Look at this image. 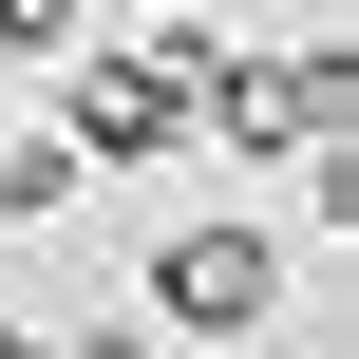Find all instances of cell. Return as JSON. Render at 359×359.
Segmentation results:
<instances>
[{
	"instance_id": "obj_8",
	"label": "cell",
	"mask_w": 359,
	"mask_h": 359,
	"mask_svg": "<svg viewBox=\"0 0 359 359\" xmlns=\"http://www.w3.org/2000/svg\"><path fill=\"white\" fill-rule=\"evenodd\" d=\"M151 19H170V0H151Z\"/></svg>"
},
{
	"instance_id": "obj_2",
	"label": "cell",
	"mask_w": 359,
	"mask_h": 359,
	"mask_svg": "<svg viewBox=\"0 0 359 359\" xmlns=\"http://www.w3.org/2000/svg\"><path fill=\"white\" fill-rule=\"evenodd\" d=\"M189 76H208V19H189V0H170V38H133V57H57L76 170H170V151H189Z\"/></svg>"
},
{
	"instance_id": "obj_5",
	"label": "cell",
	"mask_w": 359,
	"mask_h": 359,
	"mask_svg": "<svg viewBox=\"0 0 359 359\" xmlns=\"http://www.w3.org/2000/svg\"><path fill=\"white\" fill-rule=\"evenodd\" d=\"M76 38H95L76 0H0V76H38V57H76Z\"/></svg>"
},
{
	"instance_id": "obj_4",
	"label": "cell",
	"mask_w": 359,
	"mask_h": 359,
	"mask_svg": "<svg viewBox=\"0 0 359 359\" xmlns=\"http://www.w3.org/2000/svg\"><path fill=\"white\" fill-rule=\"evenodd\" d=\"M76 189H95V170H76V133H19V151H0V227H57Z\"/></svg>"
},
{
	"instance_id": "obj_3",
	"label": "cell",
	"mask_w": 359,
	"mask_h": 359,
	"mask_svg": "<svg viewBox=\"0 0 359 359\" xmlns=\"http://www.w3.org/2000/svg\"><path fill=\"white\" fill-rule=\"evenodd\" d=\"M133 322H151V341H265V322H284V246H265V227H170V246L133 265Z\"/></svg>"
},
{
	"instance_id": "obj_6",
	"label": "cell",
	"mask_w": 359,
	"mask_h": 359,
	"mask_svg": "<svg viewBox=\"0 0 359 359\" xmlns=\"http://www.w3.org/2000/svg\"><path fill=\"white\" fill-rule=\"evenodd\" d=\"M57 359H151V322H95V341H57Z\"/></svg>"
},
{
	"instance_id": "obj_1",
	"label": "cell",
	"mask_w": 359,
	"mask_h": 359,
	"mask_svg": "<svg viewBox=\"0 0 359 359\" xmlns=\"http://www.w3.org/2000/svg\"><path fill=\"white\" fill-rule=\"evenodd\" d=\"M322 133H359V38H303V57H227L189 76V151H246V170H303Z\"/></svg>"
},
{
	"instance_id": "obj_7",
	"label": "cell",
	"mask_w": 359,
	"mask_h": 359,
	"mask_svg": "<svg viewBox=\"0 0 359 359\" xmlns=\"http://www.w3.org/2000/svg\"><path fill=\"white\" fill-rule=\"evenodd\" d=\"M0 359H57V341H38V322H0Z\"/></svg>"
}]
</instances>
